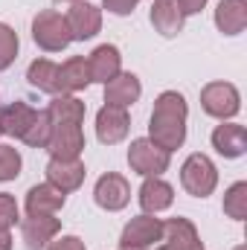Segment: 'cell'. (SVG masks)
<instances>
[{"label":"cell","mask_w":247,"mask_h":250,"mask_svg":"<svg viewBox=\"0 0 247 250\" xmlns=\"http://www.w3.org/2000/svg\"><path fill=\"white\" fill-rule=\"evenodd\" d=\"M56 3H76V0H56Z\"/></svg>","instance_id":"cell-36"},{"label":"cell","mask_w":247,"mask_h":250,"mask_svg":"<svg viewBox=\"0 0 247 250\" xmlns=\"http://www.w3.org/2000/svg\"><path fill=\"white\" fill-rule=\"evenodd\" d=\"M0 134H3V131H0Z\"/></svg>","instance_id":"cell-38"},{"label":"cell","mask_w":247,"mask_h":250,"mask_svg":"<svg viewBox=\"0 0 247 250\" xmlns=\"http://www.w3.org/2000/svg\"><path fill=\"white\" fill-rule=\"evenodd\" d=\"M64 21H67V29H70L73 41H87V38H93L102 29V12L93 3H87V0L70 3Z\"/></svg>","instance_id":"cell-7"},{"label":"cell","mask_w":247,"mask_h":250,"mask_svg":"<svg viewBox=\"0 0 247 250\" xmlns=\"http://www.w3.org/2000/svg\"><path fill=\"white\" fill-rule=\"evenodd\" d=\"M64 201L67 195L53 184H35L26 192V215H59L64 209Z\"/></svg>","instance_id":"cell-15"},{"label":"cell","mask_w":247,"mask_h":250,"mask_svg":"<svg viewBox=\"0 0 247 250\" xmlns=\"http://www.w3.org/2000/svg\"><path fill=\"white\" fill-rule=\"evenodd\" d=\"M87 84H93L90 79V64L84 56H73L62 64V93H79Z\"/></svg>","instance_id":"cell-24"},{"label":"cell","mask_w":247,"mask_h":250,"mask_svg":"<svg viewBox=\"0 0 247 250\" xmlns=\"http://www.w3.org/2000/svg\"><path fill=\"white\" fill-rule=\"evenodd\" d=\"M32 41L47 50V53H62L70 47V29H67V21H64L62 12L56 9H44L32 18Z\"/></svg>","instance_id":"cell-3"},{"label":"cell","mask_w":247,"mask_h":250,"mask_svg":"<svg viewBox=\"0 0 247 250\" xmlns=\"http://www.w3.org/2000/svg\"><path fill=\"white\" fill-rule=\"evenodd\" d=\"M215 26L221 35H242L247 26V0H218Z\"/></svg>","instance_id":"cell-22"},{"label":"cell","mask_w":247,"mask_h":250,"mask_svg":"<svg viewBox=\"0 0 247 250\" xmlns=\"http://www.w3.org/2000/svg\"><path fill=\"white\" fill-rule=\"evenodd\" d=\"M224 215L233 221L247 218V181H239L224 192Z\"/></svg>","instance_id":"cell-25"},{"label":"cell","mask_w":247,"mask_h":250,"mask_svg":"<svg viewBox=\"0 0 247 250\" xmlns=\"http://www.w3.org/2000/svg\"><path fill=\"white\" fill-rule=\"evenodd\" d=\"M169 163H172V154L166 148H160L157 143H151L148 137L131 140V146H128V166L140 178H160L163 172H169Z\"/></svg>","instance_id":"cell-2"},{"label":"cell","mask_w":247,"mask_h":250,"mask_svg":"<svg viewBox=\"0 0 247 250\" xmlns=\"http://www.w3.org/2000/svg\"><path fill=\"white\" fill-rule=\"evenodd\" d=\"M93 201H96V207H102V209H108V212H120V209H125V207L131 204V184L125 181L123 175L108 172V175H102V178L96 181V187H93Z\"/></svg>","instance_id":"cell-6"},{"label":"cell","mask_w":247,"mask_h":250,"mask_svg":"<svg viewBox=\"0 0 247 250\" xmlns=\"http://www.w3.org/2000/svg\"><path fill=\"white\" fill-rule=\"evenodd\" d=\"M35 108H29L23 99H18V102H9L6 108H0V131L3 134H9V137H15V140H21L23 134H26V128L32 125L35 120Z\"/></svg>","instance_id":"cell-23"},{"label":"cell","mask_w":247,"mask_h":250,"mask_svg":"<svg viewBox=\"0 0 247 250\" xmlns=\"http://www.w3.org/2000/svg\"><path fill=\"white\" fill-rule=\"evenodd\" d=\"M178 3H181V12L184 15H198L206 6V0H178Z\"/></svg>","instance_id":"cell-32"},{"label":"cell","mask_w":247,"mask_h":250,"mask_svg":"<svg viewBox=\"0 0 247 250\" xmlns=\"http://www.w3.org/2000/svg\"><path fill=\"white\" fill-rule=\"evenodd\" d=\"M26 82L41 93L59 96L62 93V67L56 62H50V59H35L26 70Z\"/></svg>","instance_id":"cell-21"},{"label":"cell","mask_w":247,"mask_h":250,"mask_svg":"<svg viewBox=\"0 0 247 250\" xmlns=\"http://www.w3.org/2000/svg\"><path fill=\"white\" fill-rule=\"evenodd\" d=\"M143 93V84L134 73H117L108 84H105V105H114V108H131Z\"/></svg>","instance_id":"cell-17"},{"label":"cell","mask_w":247,"mask_h":250,"mask_svg":"<svg viewBox=\"0 0 247 250\" xmlns=\"http://www.w3.org/2000/svg\"><path fill=\"white\" fill-rule=\"evenodd\" d=\"M18 59V32L9 23H0V73L9 70Z\"/></svg>","instance_id":"cell-28"},{"label":"cell","mask_w":247,"mask_h":250,"mask_svg":"<svg viewBox=\"0 0 247 250\" xmlns=\"http://www.w3.org/2000/svg\"><path fill=\"white\" fill-rule=\"evenodd\" d=\"M50 134H53V123H50V117H47L44 111H38L35 120H32V125L26 128V134L21 137V143H26L29 148H47Z\"/></svg>","instance_id":"cell-26"},{"label":"cell","mask_w":247,"mask_h":250,"mask_svg":"<svg viewBox=\"0 0 247 250\" xmlns=\"http://www.w3.org/2000/svg\"><path fill=\"white\" fill-rule=\"evenodd\" d=\"M53 125H82L87 117V105L76 96V93H59L53 96V102L44 111Z\"/></svg>","instance_id":"cell-16"},{"label":"cell","mask_w":247,"mask_h":250,"mask_svg":"<svg viewBox=\"0 0 247 250\" xmlns=\"http://www.w3.org/2000/svg\"><path fill=\"white\" fill-rule=\"evenodd\" d=\"M47 250H87V248H84V242L79 236H56L47 245Z\"/></svg>","instance_id":"cell-30"},{"label":"cell","mask_w":247,"mask_h":250,"mask_svg":"<svg viewBox=\"0 0 247 250\" xmlns=\"http://www.w3.org/2000/svg\"><path fill=\"white\" fill-rule=\"evenodd\" d=\"M0 250H12V233H9V227H0Z\"/></svg>","instance_id":"cell-33"},{"label":"cell","mask_w":247,"mask_h":250,"mask_svg":"<svg viewBox=\"0 0 247 250\" xmlns=\"http://www.w3.org/2000/svg\"><path fill=\"white\" fill-rule=\"evenodd\" d=\"M163 239V221L143 212L137 218H131L123 227V236H120V248H151L154 242Z\"/></svg>","instance_id":"cell-8"},{"label":"cell","mask_w":247,"mask_h":250,"mask_svg":"<svg viewBox=\"0 0 247 250\" xmlns=\"http://www.w3.org/2000/svg\"><path fill=\"white\" fill-rule=\"evenodd\" d=\"M131 131V117L125 108H114V105H105L99 108L96 114V137L102 146H117L123 143Z\"/></svg>","instance_id":"cell-11"},{"label":"cell","mask_w":247,"mask_h":250,"mask_svg":"<svg viewBox=\"0 0 247 250\" xmlns=\"http://www.w3.org/2000/svg\"><path fill=\"white\" fill-rule=\"evenodd\" d=\"M160 242H166L169 248H175V250H204L195 224L189 218H181V215L163 221V239Z\"/></svg>","instance_id":"cell-20"},{"label":"cell","mask_w":247,"mask_h":250,"mask_svg":"<svg viewBox=\"0 0 247 250\" xmlns=\"http://www.w3.org/2000/svg\"><path fill=\"white\" fill-rule=\"evenodd\" d=\"M87 64H90V79L99 82V84H108L117 73H123V56H120V50L114 44L96 47L87 56Z\"/></svg>","instance_id":"cell-19"},{"label":"cell","mask_w":247,"mask_h":250,"mask_svg":"<svg viewBox=\"0 0 247 250\" xmlns=\"http://www.w3.org/2000/svg\"><path fill=\"white\" fill-rule=\"evenodd\" d=\"M212 148H215L221 157H227V160L242 157V154L247 151V131H245V125H239V123L215 125V131H212Z\"/></svg>","instance_id":"cell-14"},{"label":"cell","mask_w":247,"mask_h":250,"mask_svg":"<svg viewBox=\"0 0 247 250\" xmlns=\"http://www.w3.org/2000/svg\"><path fill=\"white\" fill-rule=\"evenodd\" d=\"M23 169V157L15 146H3L0 143V184L6 181H15Z\"/></svg>","instance_id":"cell-27"},{"label":"cell","mask_w":247,"mask_h":250,"mask_svg":"<svg viewBox=\"0 0 247 250\" xmlns=\"http://www.w3.org/2000/svg\"><path fill=\"white\" fill-rule=\"evenodd\" d=\"M18 224H21V239L29 250H44L62 233V221L56 215H26Z\"/></svg>","instance_id":"cell-9"},{"label":"cell","mask_w":247,"mask_h":250,"mask_svg":"<svg viewBox=\"0 0 247 250\" xmlns=\"http://www.w3.org/2000/svg\"><path fill=\"white\" fill-rule=\"evenodd\" d=\"M157 250H175V248H169V245H166V242H163V245H160V248Z\"/></svg>","instance_id":"cell-34"},{"label":"cell","mask_w":247,"mask_h":250,"mask_svg":"<svg viewBox=\"0 0 247 250\" xmlns=\"http://www.w3.org/2000/svg\"><path fill=\"white\" fill-rule=\"evenodd\" d=\"M137 3H140V0H102V6H105L111 15H120V18L131 15V12L137 9Z\"/></svg>","instance_id":"cell-31"},{"label":"cell","mask_w":247,"mask_h":250,"mask_svg":"<svg viewBox=\"0 0 247 250\" xmlns=\"http://www.w3.org/2000/svg\"><path fill=\"white\" fill-rule=\"evenodd\" d=\"M137 201H140L143 212L157 215V212H163L175 204V187L166 184L163 178H145L140 192H137Z\"/></svg>","instance_id":"cell-12"},{"label":"cell","mask_w":247,"mask_h":250,"mask_svg":"<svg viewBox=\"0 0 247 250\" xmlns=\"http://www.w3.org/2000/svg\"><path fill=\"white\" fill-rule=\"evenodd\" d=\"M233 250H247V248H245V245H239V248H233Z\"/></svg>","instance_id":"cell-37"},{"label":"cell","mask_w":247,"mask_h":250,"mask_svg":"<svg viewBox=\"0 0 247 250\" xmlns=\"http://www.w3.org/2000/svg\"><path fill=\"white\" fill-rule=\"evenodd\" d=\"M47 151L56 160H79L82 151H84V131H82V125H53Z\"/></svg>","instance_id":"cell-10"},{"label":"cell","mask_w":247,"mask_h":250,"mask_svg":"<svg viewBox=\"0 0 247 250\" xmlns=\"http://www.w3.org/2000/svg\"><path fill=\"white\" fill-rule=\"evenodd\" d=\"M201 108H204V114L227 123L242 111V93L230 82H209L201 90Z\"/></svg>","instance_id":"cell-5"},{"label":"cell","mask_w":247,"mask_h":250,"mask_svg":"<svg viewBox=\"0 0 247 250\" xmlns=\"http://www.w3.org/2000/svg\"><path fill=\"white\" fill-rule=\"evenodd\" d=\"M186 15L181 12L178 0H151V26L163 38H175L184 29Z\"/></svg>","instance_id":"cell-18"},{"label":"cell","mask_w":247,"mask_h":250,"mask_svg":"<svg viewBox=\"0 0 247 250\" xmlns=\"http://www.w3.org/2000/svg\"><path fill=\"white\" fill-rule=\"evenodd\" d=\"M84 175H87V169H84L82 160H56V157H50V163H47V184L62 189L64 195L76 192L82 187Z\"/></svg>","instance_id":"cell-13"},{"label":"cell","mask_w":247,"mask_h":250,"mask_svg":"<svg viewBox=\"0 0 247 250\" xmlns=\"http://www.w3.org/2000/svg\"><path fill=\"white\" fill-rule=\"evenodd\" d=\"M21 221V212H18V201L6 192H0V227H15Z\"/></svg>","instance_id":"cell-29"},{"label":"cell","mask_w":247,"mask_h":250,"mask_svg":"<svg viewBox=\"0 0 247 250\" xmlns=\"http://www.w3.org/2000/svg\"><path fill=\"white\" fill-rule=\"evenodd\" d=\"M181 187L192 198H209L218 187V169L206 154H189L181 166Z\"/></svg>","instance_id":"cell-4"},{"label":"cell","mask_w":247,"mask_h":250,"mask_svg":"<svg viewBox=\"0 0 247 250\" xmlns=\"http://www.w3.org/2000/svg\"><path fill=\"white\" fill-rule=\"evenodd\" d=\"M186 120H189V105H186L184 93L163 90L154 99V111L148 120V140L166 148L169 154L178 151L186 143Z\"/></svg>","instance_id":"cell-1"},{"label":"cell","mask_w":247,"mask_h":250,"mask_svg":"<svg viewBox=\"0 0 247 250\" xmlns=\"http://www.w3.org/2000/svg\"><path fill=\"white\" fill-rule=\"evenodd\" d=\"M120 250H145V248H120Z\"/></svg>","instance_id":"cell-35"}]
</instances>
